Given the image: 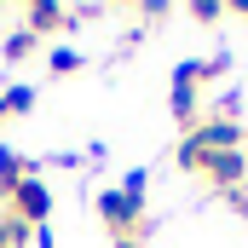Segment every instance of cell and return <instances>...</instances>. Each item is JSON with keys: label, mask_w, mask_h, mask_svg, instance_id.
<instances>
[{"label": "cell", "mask_w": 248, "mask_h": 248, "mask_svg": "<svg viewBox=\"0 0 248 248\" xmlns=\"http://www.w3.org/2000/svg\"><path fill=\"white\" fill-rule=\"evenodd\" d=\"M196 173H208L214 185H225V190H243V179H248V156H243V150H214Z\"/></svg>", "instance_id": "3"}, {"label": "cell", "mask_w": 248, "mask_h": 248, "mask_svg": "<svg viewBox=\"0 0 248 248\" xmlns=\"http://www.w3.org/2000/svg\"><path fill=\"white\" fill-rule=\"evenodd\" d=\"M46 69H52V75H69V69H81V52H69V46H52V52H46Z\"/></svg>", "instance_id": "8"}, {"label": "cell", "mask_w": 248, "mask_h": 248, "mask_svg": "<svg viewBox=\"0 0 248 248\" xmlns=\"http://www.w3.org/2000/svg\"><path fill=\"white\" fill-rule=\"evenodd\" d=\"M58 29H69V12L63 6H52V0L29 6V35H58Z\"/></svg>", "instance_id": "4"}, {"label": "cell", "mask_w": 248, "mask_h": 248, "mask_svg": "<svg viewBox=\"0 0 248 248\" xmlns=\"http://www.w3.org/2000/svg\"><path fill=\"white\" fill-rule=\"evenodd\" d=\"M29 243V225H17V219H6V248H23Z\"/></svg>", "instance_id": "9"}, {"label": "cell", "mask_w": 248, "mask_h": 248, "mask_svg": "<svg viewBox=\"0 0 248 248\" xmlns=\"http://www.w3.org/2000/svg\"><path fill=\"white\" fill-rule=\"evenodd\" d=\"M122 248H139V243H122Z\"/></svg>", "instance_id": "12"}, {"label": "cell", "mask_w": 248, "mask_h": 248, "mask_svg": "<svg viewBox=\"0 0 248 248\" xmlns=\"http://www.w3.org/2000/svg\"><path fill=\"white\" fill-rule=\"evenodd\" d=\"M0 122H6V104H0Z\"/></svg>", "instance_id": "11"}, {"label": "cell", "mask_w": 248, "mask_h": 248, "mask_svg": "<svg viewBox=\"0 0 248 248\" xmlns=\"http://www.w3.org/2000/svg\"><path fill=\"white\" fill-rule=\"evenodd\" d=\"M98 214H104V225H110V237H116V243H133L144 202H133L127 190H104V196H98Z\"/></svg>", "instance_id": "2"}, {"label": "cell", "mask_w": 248, "mask_h": 248, "mask_svg": "<svg viewBox=\"0 0 248 248\" xmlns=\"http://www.w3.org/2000/svg\"><path fill=\"white\" fill-rule=\"evenodd\" d=\"M0 52H6V63H23V58H35V52H41V35H29V29H12Z\"/></svg>", "instance_id": "6"}, {"label": "cell", "mask_w": 248, "mask_h": 248, "mask_svg": "<svg viewBox=\"0 0 248 248\" xmlns=\"http://www.w3.org/2000/svg\"><path fill=\"white\" fill-rule=\"evenodd\" d=\"M0 104H6V116H29L35 110V87H6Z\"/></svg>", "instance_id": "7"}, {"label": "cell", "mask_w": 248, "mask_h": 248, "mask_svg": "<svg viewBox=\"0 0 248 248\" xmlns=\"http://www.w3.org/2000/svg\"><path fill=\"white\" fill-rule=\"evenodd\" d=\"M0 248H6V214H0Z\"/></svg>", "instance_id": "10"}, {"label": "cell", "mask_w": 248, "mask_h": 248, "mask_svg": "<svg viewBox=\"0 0 248 248\" xmlns=\"http://www.w3.org/2000/svg\"><path fill=\"white\" fill-rule=\"evenodd\" d=\"M46 214H52V190L41 185L35 173H29L23 185H17L12 196H6V219H17V225H29V231H35V225H41Z\"/></svg>", "instance_id": "1"}, {"label": "cell", "mask_w": 248, "mask_h": 248, "mask_svg": "<svg viewBox=\"0 0 248 248\" xmlns=\"http://www.w3.org/2000/svg\"><path fill=\"white\" fill-rule=\"evenodd\" d=\"M23 179H29V156H17V150H0V196H12Z\"/></svg>", "instance_id": "5"}]
</instances>
